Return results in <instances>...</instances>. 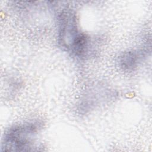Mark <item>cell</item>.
<instances>
[{
	"label": "cell",
	"instance_id": "cell-1",
	"mask_svg": "<svg viewBox=\"0 0 152 152\" xmlns=\"http://www.w3.org/2000/svg\"><path fill=\"white\" fill-rule=\"evenodd\" d=\"M37 124L28 123L14 126L5 134L2 144L4 150H30L32 144V137L37 132Z\"/></svg>",
	"mask_w": 152,
	"mask_h": 152
},
{
	"label": "cell",
	"instance_id": "cell-2",
	"mask_svg": "<svg viewBox=\"0 0 152 152\" xmlns=\"http://www.w3.org/2000/svg\"><path fill=\"white\" fill-rule=\"evenodd\" d=\"M139 56L136 52H127L122 55L119 58L121 66L124 69L131 70L136 67Z\"/></svg>",
	"mask_w": 152,
	"mask_h": 152
}]
</instances>
